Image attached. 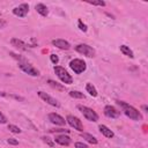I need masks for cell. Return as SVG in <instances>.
Masks as SVG:
<instances>
[{"instance_id": "obj_28", "label": "cell", "mask_w": 148, "mask_h": 148, "mask_svg": "<svg viewBox=\"0 0 148 148\" xmlns=\"http://www.w3.org/2000/svg\"><path fill=\"white\" fill-rule=\"evenodd\" d=\"M50 132H52V133H54V132H62V133H68L69 132V130H64V128H58V130H50Z\"/></svg>"}, {"instance_id": "obj_26", "label": "cell", "mask_w": 148, "mask_h": 148, "mask_svg": "<svg viewBox=\"0 0 148 148\" xmlns=\"http://www.w3.org/2000/svg\"><path fill=\"white\" fill-rule=\"evenodd\" d=\"M79 28H80L82 31H84V32L87 31V25H86L81 20H79Z\"/></svg>"}, {"instance_id": "obj_19", "label": "cell", "mask_w": 148, "mask_h": 148, "mask_svg": "<svg viewBox=\"0 0 148 148\" xmlns=\"http://www.w3.org/2000/svg\"><path fill=\"white\" fill-rule=\"evenodd\" d=\"M86 89H87V91H88L92 97H96V96H97V90H96V88H95L91 83H87Z\"/></svg>"}, {"instance_id": "obj_31", "label": "cell", "mask_w": 148, "mask_h": 148, "mask_svg": "<svg viewBox=\"0 0 148 148\" xmlns=\"http://www.w3.org/2000/svg\"><path fill=\"white\" fill-rule=\"evenodd\" d=\"M5 25H6V22H5L3 20H1V18H0V29H1V28H3Z\"/></svg>"}, {"instance_id": "obj_16", "label": "cell", "mask_w": 148, "mask_h": 148, "mask_svg": "<svg viewBox=\"0 0 148 148\" xmlns=\"http://www.w3.org/2000/svg\"><path fill=\"white\" fill-rule=\"evenodd\" d=\"M99 131H101V133L104 135V136H106V138H113V132L108 127V126H105V125H99Z\"/></svg>"}, {"instance_id": "obj_10", "label": "cell", "mask_w": 148, "mask_h": 148, "mask_svg": "<svg viewBox=\"0 0 148 148\" xmlns=\"http://www.w3.org/2000/svg\"><path fill=\"white\" fill-rule=\"evenodd\" d=\"M104 114L109 118H117L119 117L120 114V111H118L114 106H111V105H106L104 108Z\"/></svg>"}, {"instance_id": "obj_11", "label": "cell", "mask_w": 148, "mask_h": 148, "mask_svg": "<svg viewBox=\"0 0 148 148\" xmlns=\"http://www.w3.org/2000/svg\"><path fill=\"white\" fill-rule=\"evenodd\" d=\"M49 119H50V121H51L52 124H54V125H60V126H62V125L66 124V120H65L61 116H59V114H57V113H50V114H49Z\"/></svg>"}, {"instance_id": "obj_1", "label": "cell", "mask_w": 148, "mask_h": 148, "mask_svg": "<svg viewBox=\"0 0 148 148\" xmlns=\"http://www.w3.org/2000/svg\"><path fill=\"white\" fill-rule=\"evenodd\" d=\"M117 103L123 108L124 113H125L128 118H131V119H133V120H141V119H142L141 113H140L139 110H136L134 106H132V105H130V104H127V103H125V102H123V101H117Z\"/></svg>"}, {"instance_id": "obj_20", "label": "cell", "mask_w": 148, "mask_h": 148, "mask_svg": "<svg viewBox=\"0 0 148 148\" xmlns=\"http://www.w3.org/2000/svg\"><path fill=\"white\" fill-rule=\"evenodd\" d=\"M69 96L73 97V98H84V95L80 91H76V90H72L69 91Z\"/></svg>"}, {"instance_id": "obj_4", "label": "cell", "mask_w": 148, "mask_h": 148, "mask_svg": "<svg viewBox=\"0 0 148 148\" xmlns=\"http://www.w3.org/2000/svg\"><path fill=\"white\" fill-rule=\"evenodd\" d=\"M69 67H71V68L74 71V73H76V74H81V73L84 72L86 68H87L86 62H84L83 60H81V59H74V60H72V61L69 62Z\"/></svg>"}, {"instance_id": "obj_22", "label": "cell", "mask_w": 148, "mask_h": 148, "mask_svg": "<svg viewBox=\"0 0 148 148\" xmlns=\"http://www.w3.org/2000/svg\"><path fill=\"white\" fill-rule=\"evenodd\" d=\"M8 130H9L10 132H13V133H16V134L21 133V130H20L17 126H15V125H8Z\"/></svg>"}, {"instance_id": "obj_32", "label": "cell", "mask_w": 148, "mask_h": 148, "mask_svg": "<svg viewBox=\"0 0 148 148\" xmlns=\"http://www.w3.org/2000/svg\"><path fill=\"white\" fill-rule=\"evenodd\" d=\"M142 108H143V110H145V111H147V105H143Z\"/></svg>"}, {"instance_id": "obj_3", "label": "cell", "mask_w": 148, "mask_h": 148, "mask_svg": "<svg viewBox=\"0 0 148 148\" xmlns=\"http://www.w3.org/2000/svg\"><path fill=\"white\" fill-rule=\"evenodd\" d=\"M77 109L82 112V114L84 116V118L89 121H97L98 120V114L90 108L88 106H83V105H77Z\"/></svg>"}, {"instance_id": "obj_23", "label": "cell", "mask_w": 148, "mask_h": 148, "mask_svg": "<svg viewBox=\"0 0 148 148\" xmlns=\"http://www.w3.org/2000/svg\"><path fill=\"white\" fill-rule=\"evenodd\" d=\"M88 3L94 5V6H101V7H104V6H105V2L102 1V0H97V1H88Z\"/></svg>"}, {"instance_id": "obj_29", "label": "cell", "mask_w": 148, "mask_h": 148, "mask_svg": "<svg viewBox=\"0 0 148 148\" xmlns=\"http://www.w3.org/2000/svg\"><path fill=\"white\" fill-rule=\"evenodd\" d=\"M5 123H7V118L3 116V113L0 111V124H5Z\"/></svg>"}, {"instance_id": "obj_18", "label": "cell", "mask_w": 148, "mask_h": 148, "mask_svg": "<svg viewBox=\"0 0 148 148\" xmlns=\"http://www.w3.org/2000/svg\"><path fill=\"white\" fill-rule=\"evenodd\" d=\"M120 51L125 54V56H127V57H130V58H133L134 56H133V51L128 47V46H126V45H120Z\"/></svg>"}, {"instance_id": "obj_15", "label": "cell", "mask_w": 148, "mask_h": 148, "mask_svg": "<svg viewBox=\"0 0 148 148\" xmlns=\"http://www.w3.org/2000/svg\"><path fill=\"white\" fill-rule=\"evenodd\" d=\"M35 8H36L37 13H39L42 16H47L49 9H47V7H46L44 3H37V5L35 6Z\"/></svg>"}, {"instance_id": "obj_25", "label": "cell", "mask_w": 148, "mask_h": 148, "mask_svg": "<svg viewBox=\"0 0 148 148\" xmlns=\"http://www.w3.org/2000/svg\"><path fill=\"white\" fill-rule=\"evenodd\" d=\"M7 142H8L9 145H13V146H17V145H18V141H17L16 139H14V138L7 139Z\"/></svg>"}, {"instance_id": "obj_2", "label": "cell", "mask_w": 148, "mask_h": 148, "mask_svg": "<svg viewBox=\"0 0 148 148\" xmlns=\"http://www.w3.org/2000/svg\"><path fill=\"white\" fill-rule=\"evenodd\" d=\"M54 73L57 74V76L64 82V83H67V84H71L73 82V79L72 76L68 74V72L64 68V67H60V66H56L54 67Z\"/></svg>"}, {"instance_id": "obj_17", "label": "cell", "mask_w": 148, "mask_h": 148, "mask_svg": "<svg viewBox=\"0 0 148 148\" xmlns=\"http://www.w3.org/2000/svg\"><path fill=\"white\" fill-rule=\"evenodd\" d=\"M81 136L84 140H87L89 143H92V145H96L97 143V139L95 136H92L91 134H89V133H81Z\"/></svg>"}, {"instance_id": "obj_5", "label": "cell", "mask_w": 148, "mask_h": 148, "mask_svg": "<svg viewBox=\"0 0 148 148\" xmlns=\"http://www.w3.org/2000/svg\"><path fill=\"white\" fill-rule=\"evenodd\" d=\"M75 50L79 53H81V54H83L86 57H89V58H91V57L95 56V50L91 46L87 45V44H79V45L75 46Z\"/></svg>"}, {"instance_id": "obj_21", "label": "cell", "mask_w": 148, "mask_h": 148, "mask_svg": "<svg viewBox=\"0 0 148 148\" xmlns=\"http://www.w3.org/2000/svg\"><path fill=\"white\" fill-rule=\"evenodd\" d=\"M47 83H49L52 88H56V89H58V90H64V87H62L61 84H59V83L54 82L53 80H47Z\"/></svg>"}, {"instance_id": "obj_27", "label": "cell", "mask_w": 148, "mask_h": 148, "mask_svg": "<svg viewBox=\"0 0 148 148\" xmlns=\"http://www.w3.org/2000/svg\"><path fill=\"white\" fill-rule=\"evenodd\" d=\"M50 58H51V61L53 62V64H58V61H59V58H58V56L57 54H51L50 56Z\"/></svg>"}, {"instance_id": "obj_24", "label": "cell", "mask_w": 148, "mask_h": 148, "mask_svg": "<svg viewBox=\"0 0 148 148\" xmlns=\"http://www.w3.org/2000/svg\"><path fill=\"white\" fill-rule=\"evenodd\" d=\"M42 139H43V141H44L45 143H47L50 147H53V146H54V143H53V142L50 140V138H47V136H43Z\"/></svg>"}, {"instance_id": "obj_13", "label": "cell", "mask_w": 148, "mask_h": 148, "mask_svg": "<svg viewBox=\"0 0 148 148\" xmlns=\"http://www.w3.org/2000/svg\"><path fill=\"white\" fill-rule=\"evenodd\" d=\"M54 141L61 146H69L71 143V138L68 135H65V134H60V135H57Z\"/></svg>"}, {"instance_id": "obj_14", "label": "cell", "mask_w": 148, "mask_h": 148, "mask_svg": "<svg viewBox=\"0 0 148 148\" xmlns=\"http://www.w3.org/2000/svg\"><path fill=\"white\" fill-rule=\"evenodd\" d=\"M10 43H12L13 46H15V47H17L18 50H22V51H27L28 47H29L24 42H22L21 39H17V38H12Z\"/></svg>"}, {"instance_id": "obj_12", "label": "cell", "mask_w": 148, "mask_h": 148, "mask_svg": "<svg viewBox=\"0 0 148 148\" xmlns=\"http://www.w3.org/2000/svg\"><path fill=\"white\" fill-rule=\"evenodd\" d=\"M52 44L54 46H57L58 49H61V50H68L71 47V44L65 39H53Z\"/></svg>"}, {"instance_id": "obj_30", "label": "cell", "mask_w": 148, "mask_h": 148, "mask_svg": "<svg viewBox=\"0 0 148 148\" xmlns=\"http://www.w3.org/2000/svg\"><path fill=\"white\" fill-rule=\"evenodd\" d=\"M75 148H88V146L82 143V142H76L75 143Z\"/></svg>"}, {"instance_id": "obj_9", "label": "cell", "mask_w": 148, "mask_h": 148, "mask_svg": "<svg viewBox=\"0 0 148 148\" xmlns=\"http://www.w3.org/2000/svg\"><path fill=\"white\" fill-rule=\"evenodd\" d=\"M29 12V5L28 3H21L20 6L15 7L13 9V14L18 17H24Z\"/></svg>"}, {"instance_id": "obj_6", "label": "cell", "mask_w": 148, "mask_h": 148, "mask_svg": "<svg viewBox=\"0 0 148 148\" xmlns=\"http://www.w3.org/2000/svg\"><path fill=\"white\" fill-rule=\"evenodd\" d=\"M18 66H20V68H21L24 73H27V74H29V75H31V76H38V75H39V71H38L37 68H35L32 65L28 64V62L21 61V62L18 64Z\"/></svg>"}, {"instance_id": "obj_7", "label": "cell", "mask_w": 148, "mask_h": 148, "mask_svg": "<svg viewBox=\"0 0 148 148\" xmlns=\"http://www.w3.org/2000/svg\"><path fill=\"white\" fill-rule=\"evenodd\" d=\"M66 120H67V123H68L72 127H74V130H77V131H80V132L83 131V125H82L81 120H80L77 117H74V116L69 114V116H67Z\"/></svg>"}, {"instance_id": "obj_8", "label": "cell", "mask_w": 148, "mask_h": 148, "mask_svg": "<svg viewBox=\"0 0 148 148\" xmlns=\"http://www.w3.org/2000/svg\"><path fill=\"white\" fill-rule=\"evenodd\" d=\"M38 96H39L43 101H45L47 104H50V105H52V106H56V108H59V106H60L59 102H58L56 98H53L52 96H50L49 94H46V92H44V91H38Z\"/></svg>"}]
</instances>
